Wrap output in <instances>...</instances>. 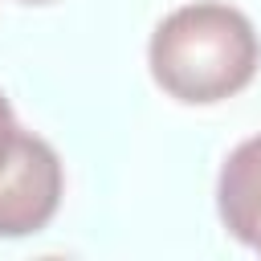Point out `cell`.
Masks as SVG:
<instances>
[{
	"label": "cell",
	"instance_id": "cell-6",
	"mask_svg": "<svg viewBox=\"0 0 261 261\" xmlns=\"http://www.w3.org/2000/svg\"><path fill=\"white\" fill-rule=\"evenodd\" d=\"M24 4H49V0H24Z\"/></svg>",
	"mask_w": 261,
	"mask_h": 261
},
{
	"label": "cell",
	"instance_id": "cell-4",
	"mask_svg": "<svg viewBox=\"0 0 261 261\" xmlns=\"http://www.w3.org/2000/svg\"><path fill=\"white\" fill-rule=\"evenodd\" d=\"M8 122H16V114H12V106H8V98L0 94V130H4Z\"/></svg>",
	"mask_w": 261,
	"mask_h": 261
},
{
	"label": "cell",
	"instance_id": "cell-1",
	"mask_svg": "<svg viewBox=\"0 0 261 261\" xmlns=\"http://www.w3.org/2000/svg\"><path fill=\"white\" fill-rule=\"evenodd\" d=\"M261 65L253 20L220 0H196L167 12L147 41L151 82L184 106H216L241 94Z\"/></svg>",
	"mask_w": 261,
	"mask_h": 261
},
{
	"label": "cell",
	"instance_id": "cell-2",
	"mask_svg": "<svg viewBox=\"0 0 261 261\" xmlns=\"http://www.w3.org/2000/svg\"><path fill=\"white\" fill-rule=\"evenodd\" d=\"M65 196V167L49 139L8 122L0 130V237L41 232Z\"/></svg>",
	"mask_w": 261,
	"mask_h": 261
},
{
	"label": "cell",
	"instance_id": "cell-5",
	"mask_svg": "<svg viewBox=\"0 0 261 261\" xmlns=\"http://www.w3.org/2000/svg\"><path fill=\"white\" fill-rule=\"evenodd\" d=\"M249 249H253V253H261V232H257V241H253V245H249Z\"/></svg>",
	"mask_w": 261,
	"mask_h": 261
},
{
	"label": "cell",
	"instance_id": "cell-3",
	"mask_svg": "<svg viewBox=\"0 0 261 261\" xmlns=\"http://www.w3.org/2000/svg\"><path fill=\"white\" fill-rule=\"evenodd\" d=\"M216 212L232 241L245 249L261 232V135L237 143L216 175Z\"/></svg>",
	"mask_w": 261,
	"mask_h": 261
}]
</instances>
